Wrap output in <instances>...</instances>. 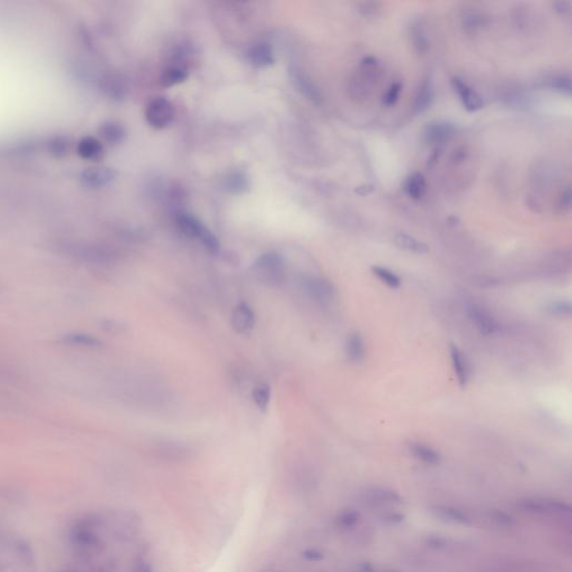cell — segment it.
<instances>
[{"label": "cell", "mask_w": 572, "mask_h": 572, "mask_svg": "<svg viewBox=\"0 0 572 572\" xmlns=\"http://www.w3.org/2000/svg\"><path fill=\"white\" fill-rule=\"evenodd\" d=\"M523 510L534 514L538 519L545 520L547 523H552L557 528L570 530L571 512L569 506L562 502L549 500H529L523 503Z\"/></svg>", "instance_id": "obj_1"}, {"label": "cell", "mask_w": 572, "mask_h": 572, "mask_svg": "<svg viewBox=\"0 0 572 572\" xmlns=\"http://www.w3.org/2000/svg\"><path fill=\"white\" fill-rule=\"evenodd\" d=\"M176 225L180 233L190 238H197L204 244L208 251L216 253L219 249V242L215 235L199 221L198 218L186 212H180L176 216Z\"/></svg>", "instance_id": "obj_2"}, {"label": "cell", "mask_w": 572, "mask_h": 572, "mask_svg": "<svg viewBox=\"0 0 572 572\" xmlns=\"http://www.w3.org/2000/svg\"><path fill=\"white\" fill-rule=\"evenodd\" d=\"M253 270L256 277L263 282L272 285L281 284L284 282V260L275 251H267L261 255L253 264Z\"/></svg>", "instance_id": "obj_3"}, {"label": "cell", "mask_w": 572, "mask_h": 572, "mask_svg": "<svg viewBox=\"0 0 572 572\" xmlns=\"http://www.w3.org/2000/svg\"><path fill=\"white\" fill-rule=\"evenodd\" d=\"M379 63L377 59L374 57L363 59L357 74L350 82L352 96L366 98L379 78Z\"/></svg>", "instance_id": "obj_4"}, {"label": "cell", "mask_w": 572, "mask_h": 572, "mask_svg": "<svg viewBox=\"0 0 572 572\" xmlns=\"http://www.w3.org/2000/svg\"><path fill=\"white\" fill-rule=\"evenodd\" d=\"M66 251L76 260L92 265H108L117 261L115 253L101 246L73 244L67 246Z\"/></svg>", "instance_id": "obj_5"}, {"label": "cell", "mask_w": 572, "mask_h": 572, "mask_svg": "<svg viewBox=\"0 0 572 572\" xmlns=\"http://www.w3.org/2000/svg\"><path fill=\"white\" fill-rule=\"evenodd\" d=\"M175 119V109L170 101L166 98H154L145 109V120L151 128L156 130L168 128Z\"/></svg>", "instance_id": "obj_6"}, {"label": "cell", "mask_w": 572, "mask_h": 572, "mask_svg": "<svg viewBox=\"0 0 572 572\" xmlns=\"http://www.w3.org/2000/svg\"><path fill=\"white\" fill-rule=\"evenodd\" d=\"M467 314H469V320L482 335H495L499 331L500 325L497 318L483 307L478 305H469L467 307Z\"/></svg>", "instance_id": "obj_7"}, {"label": "cell", "mask_w": 572, "mask_h": 572, "mask_svg": "<svg viewBox=\"0 0 572 572\" xmlns=\"http://www.w3.org/2000/svg\"><path fill=\"white\" fill-rule=\"evenodd\" d=\"M452 87L461 101L464 109L469 112H476L483 109V98L478 94L472 87H469L467 82L462 78H453Z\"/></svg>", "instance_id": "obj_8"}, {"label": "cell", "mask_w": 572, "mask_h": 572, "mask_svg": "<svg viewBox=\"0 0 572 572\" xmlns=\"http://www.w3.org/2000/svg\"><path fill=\"white\" fill-rule=\"evenodd\" d=\"M256 316L247 303H240L232 313V325L236 332L247 335L254 329Z\"/></svg>", "instance_id": "obj_9"}, {"label": "cell", "mask_w": 572, "mask_h": 572, "mask_svg": "<svg viewBox=\"0 0 572 572\" xmlns=\"http://www.w3.org/2000/svg\"><path fill=\"white\" fill-rule=\"evenodd\" d=\"M307 293L318 302H328L335 295L332 283L323 277H309L305 281Z\"/></svg>", "instance_id": "obj_10"}, {"label": "cell", "mask_w": 572, "mask_h": 572, "mask_svg": "<svg viewBox=\"0 0 572 572\" xmlns=\"http://www.w3.org/2000/svg\"><path fill=\"white\" fill-rule=\"evenodd\" d=\"M247 61L255 68H266L274 64V54L271 45L265 42L256 43L247 50Z\"/></svg>", "instance_id": "obj_11"}, {"label": "cell", "mask_w": 572, "mask_h": 572, "mask_svg": "<svg viewBox=\"0 0 572 572\" xmlns=\"http://www.w3.org/2000/svg\"><path fill=\"white\" fill-rule=\"evenodd\" d=\"M455 133V126L452 123L444 121H434L428 123L425 129V137L432 145H443L452 139Z\"/></svg>", "instance_id": "obj_12"}, {"label": "cell", "mask_w": 572, "mask_h": 572, "mask_svg": "<svg viewBox=\"0 0 572 572\" xmlns=\"http://www.w3.org/2000/svg\"><path fill=\"white\" fill-rule=\"evenodd\" d=\"M59 344L63 346H73V348H82V349H98L103 346V342L87 332H68L61 335Z\"/></svg>", "instance_id": "obj_13"}, {"label": "cell", "mask_w": 572, "mask_h": 572, "mask_svg": "<svg viewBox=\"0 0 572 572\" xmlns=\"http://www.w3.org/2000/svg\"><path fill=\"white\" fill-rule=\"evenodd\" d=\"M291 78H292V82H293L296 89H299L300 92L305 95L307 100L312 101L313 103L316 104L321 102V94H320L318 87H316V84L313 83L310 78H307V76L303 74L301 71L298 70V68H292L291 70Z\"/></svg>", "instance_id": "obj_14"}, {"label": "cell", "mask_w": 572, "mask_h": 572, "mask_svg": "<svg viewBox=\"0 0 572 572\" xmlns=\"http://www.w3.org/2000/svg\"><path fill=\"white\" fill-rule=\"evenodd\" d=\"M450 353L453 369L455 372L458 383L461 387H465L467 383H469V376H471L469 361H467V357L463 355V352L455 344L450 346Z\"/></svg>", "instance_id": "obj_15"}, {"label": "cell", "mask_w": 572, "mask_h": 572, "mask_svg": "<svg viewBox=\"0 0 572 572\" xmlns=\"http://www.w3.org/2000/svg\"><path fill=\"white\" fill-rule=\"evenodd\" d=\"M189 76V70L188 67L182 66V65L175 64V63H169V65L163 68L161 76H160V83L162 87H171L178 84L184 83Z\"/></svg>", "instance_id": "obj_16"}, {"label": "cell", "mask_w": 572, "mask_h": 572, "mask_svg": "<svg viewBox=\"0 0 572 572\" xmlns=\"http://www.w3.org/2000/svg\"><path fill=\"white\" fill-rule=\"evenodd\" d=\"M434 101L433 82L430 78H425L419 87L415 102H413V113H423L430 109Z\"/></svg>", "instance_id": "obj_17"}, {"label": "cell", "mask_w": 572, "mask_h": 572, "mask_svg": "<svg viewBox=\"0 0 572 572\" xmlns=\"http://www.w3.org/2000/svg\"><path fill=\"white\" fill-rule=\"evenodd\" d=\"M348 360L353 363H359L366 357V346L365 340L360 333L355 332L348 337L344 346Z\"/></svg>", "instance_id": "obj_18"}, {"label": "cell", "mask_w": 572, "mask_h": 572, "mask_svg": "<svg viewBox=\"0 0 572 572\" xmlns=\"http://www.w3.org/2000/svg\"><path fill=\"white\" fill-rule=\"evenodd\" d=\"M117 173L110 168H96L85 171L83 180L91 187H103L115 180Z\"/></svg>", "instance_id": "obj_19"}, {"label": "cell", "mask_w": 572, "mask_h": 572, "mask_svg": "<svg viewBox=\"0 0 572 572\" xmlns=\"http://www.w3.org/2000/svg\"><path fill=\"white\" fill-rule=\"evenodd\" d=\"M404 189L409 198L413 200L422 199L427 191L426 179L422 173H413L406 178Z\"/></svg>", "instance_id": "obj_20"}, {"label": "cell", "mask_w": 572, "mask_h": 572, "mask_svg": "<svg viewBox=\"0 0 572 572\" xmlns=\"http://www.w3.org/2000/svg\"><path fill=\"white\" fill-rule=\"evenodd\" d=\"M249 187V178L243 171H230V173H227L226 177L223 179V188L228 193L240 195V193H245Z\"/></svg>", "instance_id": "obj_21"}, {"label": "cell", "mask_w": 572, "mask_h": 572, "mask_svg": "<svg viewBox=\"0 0 572 572\" xmlns=\"http://www.w3.org/2000/svg\"><path fill=\"white\" fill-rule=\"evenodd\" d=\"M395 243L399 249L411 251L413 254H426L430 251L428 246L424 242L417 240L416 237H413V235L407 234V233H398L395 236Z\"/></svg>", "instance_id": "obj_22"}, {"label": "cell", "mask_w": 572, "mask_h": 572, "mask_svg": "<svg viewBox=\"0 0 572 572\" xmlns=\"http://www.w3.org/2000/svg\"><path fill=\"white\" fill-rule=\"evenodd\" d=\"M484 24V16L476 8H469L463 10L462 14V25L467 29V33H476Z\"/></svg>", "instance_id": "obj_23"}, {"label": "cell", "mask_w": 572, "mask_h": 572, "mask_svg": "<svg viewBox=\"0 0 572 572\" xmlns=\"http://www.w3.org/2000/svg\"><path fill=\"white\" fill-rule=\"evenodd\" d=\"M411 37L413 46L417 53L425 54L430 47L427 36L420 22H413L411 27Z\"/></svg>", "instance_id": "obj_24"}, {"label": "cell", "mask_w": 572, "mask_h": 572, "mask_svg": "<svg viewBox=\"0 0 572 572\" xmlns=\"http://www.w3.org/2000/svg\"><path fill=\"white\" fill-rule=\"evenodd\" d=\"M101 135L110 143H120L126 137V130L121 124L115 122L105 123L101 128Z\"/></svg>", "instance_id": "obj_25"}, {"label": "cell", "mask_w": 572, "mask_h": 572, "mask_svg": "<svg viewBox=\"0 0 572 572\" xmlns=\"http://www.w3.org/2000/svg\"><path fill=\"white\" fill-rule=\"evenodd\" d=\"M80 151H81L82 156L87 159H100L101 156H103L102 145L98 140L93 139V138L83 140L80 145Z\"/></svg>", "instance_id": "obj_26"}, {"label": "cell", "mask_w": 572, "mask_h": 572, "mask_svg": "<svg viewBox=\"0 0 572 572\" xmlns=\"http://www.w3.org/2000/svg\"><path fill=\"white\" fill-rule=\"evenodd\" d=\"M372 273L381 281L385 283L387 286L391 288H399L402 284V279L397 275L395 272L391 271L389 268L383 267V266H372Z\"/></svg>", "instance_id": "obj_27"}, {"label": "cell", "mask_w": 572, "mask_h": 572, "mask_svg": "<svg viewBox=\"0 0 572 572\" xmlns=\"http://www.w3.org/2000/svg\"><path fill=\"white\" fill-rule=\"evenodd\" d=\"M411 453L416 456L418 460L427 464L439 463V453L436 452L432 447L427 445L413 444L411 446Z\"/></svg>", "instance_id": "obj_28"}, {"label": "cell", "mask_w": 572, "mask_h": 572, "mask_svg": "<svg viewBox=\"0 0 572 572\" xmlns=\"http://www.w3.org/2000/svg\"><path fill=\"white\" fill-rule=\"evenodd\" d=\"M548 87L552 91L562 93V94H571V78L569 74H560V75L552 76L548 81Z\"/></svg>", "instance_id": "obj_29"}, {"label": "cell", "mask_w": 572, "mask_h": 572, "mask_svg": "<svg viewBox=\"0 0 572 572\" xmlns=\"http://www.w3.org/2000/svg\"><path fill=\"white\" fill-rule=\"evenodd\" d=\"M106 91L109 92L112 98L117 100H122L126 96V87L122 78L119 76L112 75L106 78Z\"/></svg>", "instance_id": "obj_30"}, {"label": "cell", "mask_w": 572, "mask_h": 572, "mask_svg": "<svg viewBox=\"0 0 572 572\" xmlns=\"http://www.w3.org/2000/svg\"><path fill=\"white\" fill-rule=\"evenodd\" d=\"M14 551L15 555L20 558L22 564L31 566L35 562L33 548L28 545V542H26L25 540L17 539L14 542Z\"/></svg>", "instance_id": "obj_31"}, {"label": "cell", "mask_w": 572, "mask_h": 572, "mask_svg": "<svg viewBox=\"0 0 572 572\" xmlns=\"http://www.w3.org/2000/svg\"><path fill=\"white\" fill-rule=\"evenodd\" d=\"M253 400L261 411H265L271 402V389L265 383L257 386L253 390Z\"/></svg>", "instance_id": "obj_32"}, {"label": "cell", "mask_w": 572, "mask_h": 572, "mask_svg": "<svg viewBox=\"0 0 572 572\" xmlns=\"http://www.w3.org/2000/svg\"><path fill=\"white\" fill-rule=\"evenodd\" d=\"M402 85L400 82H395L391 84L388 91L383 95V104L387 108H391L399 100L400 93H402Z\"/></svg>", "instance_id": "obj_33"}, {"label": "cell", "mask_w": 572, "mask_h": 572, "mask_svg": "<svg viewBox=\"0 0 572 572\" xmlns=\"http://www.w3.org/2000/svg\"><path fill=\"white\" fill-rule=\"evenodd\" d=\"M549 310L556 316H569L570 313H571V305H570L569 302L566 301L552 302L550 307H549Z\"/></svg>", "instance_id": "obj_34"}, {"label": "cell", "mask_w": 572, "mask_h": 572, "mask_svg": "<svg viewBox=\"0 0 572 572\" xmlns=\"http://www.w3.org/2000/svg\"><path fill=\"white\" fill-rule=\"evenodd\" d=\"M570 206H571V190L568 187L560 195L558 207L562 212H568L570 210Z\"/></svg>", "instance_id": "obj_35"}, {"label": "cell", "mask_w": 572, "mask_h": 572, "mask_svg": "<svg viewBox=\"0 0 572 572\" xmlns=\"http://www.w3.org/2000/svg\"><path fill=\"white\" fill-rule=\"evenodd\" d=\"M378 7L377 3H363L361 5V14L363 16H370V15H374L377 13Z\"/></svg>", "instance_id": "obj_36"}, {"label": "cell", "mask_w": 572, "mask_h": 572, "mask_svg": "<svg viewBox=\"0 0 572 572\" xmlns=\"http://www.w3.org/2000/svg\"><path fill=\"white\" fill-rule=\"evenodd\" d=\"M555 7H556V10L558 11L559 14L564 15V16L570 14V3L560 1V3H557Z\"/></svg>", "instance_id": "obj_37"}]
</instances>
